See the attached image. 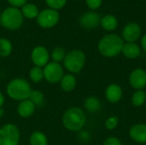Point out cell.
<instances>
[{"instance_id":"1","label":"cell","mask_w":146,"mask_h":145,"mask_svg":"<svg viewBox=\"0 0 146 145\" xmlns=\"http://www.w3.org/2000/svg\"><path fill=\"white\" fill-rule=\"evenodd\" d=\"M124 40L121 37L115 33H110L104 35L98 42L99 53L108 58L115 57L121 53Z\"/></svg>"},{"instance_id":"2","label":"cell","mask_w":146,"mask_h":145,"mask_svg":"<svg viewBox=\"0 0 146 145\" xmlns=\"http://www.w3.org/2000/svg\"><path fill=\"white\" fill-rule=\"evenodd\" d=\"M86 121V114L80 108H70L62 116L63 126L71 132H78L81 130L85 126Z\"/></svg>"},{"instance_id":"3","label":"cell","mask_w":146,"mask_h":145,"mask_svg":"<svg viewBox=\"0 0 146 145\" xmlns=\"http://www.w3.org/2000/svg\"><path fill=\"white\" fill-rule=\"evenodd\" d=\"M24 17L18 8L8 7L2 11L0 15V24L8 30H16L23 23Z\"/></svg>"},{"instance_id":"4","label":"cell","mask_w":146,"mask_h":145,"mask_svg":"<svg viewBox=\"0 0 146 145\" xmlns=\"http://www.w3.org/2000/svg\"><path fill=\"white\" fill-rule=\"evenodd\" d=\"M31 86L24 79H15L7 85V93L9 97L15 100L23 101L28 99L31 93Z\"/></svg>"},{"instance_id":"5","label":"cell","mask_w":146,"mask_h":145,"mask_svg":"<svg viewBox=\"0 0 146 145\" xmlns=\"http://www.w3.org/2000/svg\"><path fill=\"white\" fill-rule=\"evenodd\" d=\"M86 55L80 50H73L66 54L64 58V67L73 73H80L86 63Z\"/></svg>"},{"instance_id":"6","label":"cell","mask_w":146,"mask_h":145,"mask_svg":"<svg viewBox=\"0 0 146 145\" xmlns=\"http://www.w3.org/2000/svg\"><path fill=\"white\" fill-rule=\"evenodd\" d=\"M20 132L13 124H6L0 128V145H18Z\"/></svg>"},{"instance_id":"7","label":"cell","mask_w":146,"mask_h":145,"mask_svg":"<svg viewBox=\"0 0 146 145\" xmlns=\"http://www.w3.org/2000/svg\"><path fill=\"white\" fill-rule=\"evenodd\" d=\"M60 19V14L57 10L47 8L39 11L37 16V23L43 28H51L55 26Z\"/></svg>"},{"instance_id":"8","label":"cell","mask_w":146,"mask_h":145,"mask_svg":"<svg viewBox=\"0 0 146 145\" xmlns=\"http://www.w3.org/2000/svg\"><path fill=\"white\" fill-rule=\"evenodd\" d=\"M44 78L50 83H57L61 81L63 77L62 67L58 62H50L47 63L44 70Z\"/></svg>"},{"instance_id":"9","label":"cell","mask_w":146,"mask_h":145,"mask_svg":"<svg viewBox=\"0 0 146 145\" xmlns=\"http://www.w3.org/2000/svg\"><path fill=\"white\" fill-rule=\"evenodd\" d=\"M141 35V27L136 22L127 24L122 30V39L126 43H135Z\"/></svg>"},{"instance_id":"10","label":"cell","mask_w":146,"mask_h":145,"mask_svg":"<svg viewBox=\"0 0 146 145\" xmlns=\"http://www.w3.org/2000/svg\"><path fill=\"white\" fill-rule=\"evenodd\" d=\"M130 85L138 90H144L146 87V71L143 68H136L129 75Z\"/></svg>"},{"instance_id":"11","label":"cell","mask_w":146,"mask_h":145,"mask_svg":"<svg viewBox=\"0 0 146 145\" xmlns=\"http://www.w3.org/2000/svg\"><path fill=\"white\" fill-rule=\"evenodd\" d=\"M31 58L36 67L41 68L43 66H46L50 58V55L46 48L44 46H37L33 50Z\"/></svg>"},{"instance_id":"12","label":"cell","mask_w":146,"mask_h":145,"mask_svg":"<svg viewBox=\"0 0 146 145\" xmlns=\"http://www.w3.org/2000/svg\"><path fill=\"white\" fill-rule=\"evenodd\" d=\"M101 21V18L99 15L94 11H88L84 13L80 18V24L81 26L92 29L97 27Z\"/></svg>"},{"instance_id":"13","label":"cell","mask_w":146,"mask_h":145,"mask_svg":"<svg viewBox=\"0 0 146 145\" xmlns=\"http://www.w3.org/2000/svg\"><path fill=\"white\" fill-rule=\"evenodd\" d=\"M129 136L132 140L139 144H146V124L138 123L129 130Z\"/></svg>"},{"instance_id":"14","label":"cell","mask_w":146,"mask_h":145,"mask_svg":"<svg viewBox=\"0 0 146 145\" xmlns=\"http://www.w3.org/2000/svg\"><path fill=\"white\" fill-rule=\"evenodd\" d=\"M123 91L121 87L117 84H110L105 90V97L110 103H116L122 98Z\"/></svg>"},{"instance_id":"15","label":"cell","mask_w":146,"mask_h":145,"mask_svg":"<svg viewBox=\"0 0 146 145\" xmlns=\"http://www.w3.org/2000/svg\"><path fill=\"white\" fill-rule=\"evenodd\" d=\"M121 53L128 59H136L141 54V49L136 43H124Z\"/></svg>"},{"instance_id":"16","label":"cell","mask_w":146,"mask_h":145,"mask_svg":"<svg viewBox=\"0 0 146 145\" xmlns=\"http://www.w3.org/2000/svg\"><path fill=\"white\" fill-rule=\"evenodd\" d=\"M34 109H35V105L29 99H26L21 101V103L18 105L17 112L21 117L27 118L33 114Z\"/></svg>"},{"instance_id":"17","label":"cell","mask_w":146,"mask_h":145,"mask_svg":"<svg viewBox=\"0 0 146 145\" xmlns=\"http://www.w3.org/2000/svg\"><path fill=\"white\" fill-rule=\"evenodd\" d=\"M21 14L23 17L27 18V19H34L37 18V16L39 14V9L38 6L34 3H27L21 7Z\"/></svg>"},{"instance_id":"18","label":"cell","mask_w":146,"mask_h":145,"mask_svg":"<svg viewBox=\"0 0 146 145\" xmlns=\"http://www.w3.org/2000/svg\"><path fill=\"white\" fill-rule=\"evenodd\" d=\"M100 24L104 30H106L108 32H111V31H114L117 28L118 21L115 15H107L104 16L103 18H101Z\"/></svg>"},{"instance_id":"19","label":"cell","mask_w":146,"mask_h":145,"mask_svg":"<svg viewBox=\"0 0 146 145\" xmlns=\"http://www.w3.org/2000/svg\"><path fill=\"white\" fill-rule=\"evenodd\" d=\"M76 78L74 74H66L64 75L61 81H60V85H61V87L62 89L64 91H67V92H69V91H72L75 86H76Z\"/></svg>"},{"instance_id":"20","label":"cell","mask_w":146,"mask_h":145,"mask_svg":"<svg viewBox=\"0 0 146 145\" xmlns=\"http://www.w3.org/2000/svg\"><path fill=\"white\" fill-rule=\"evenodd\" d=\"M84 107L88 112L95 113V112H98L101 109V103L98 97L94 96H91V97H88L85 100Z\"/></svg>"},{"instance_id":"21","label":"cell","mask_w":146,"mask_h":145,"mask_svg":"<svg viewBox=\"0 0 146 145\" xmlns=\"http://www.w3.org/2000/svg\"><path fill=\"white\" fill-rule=\"evenodd\" d=\"M132 104L135 107H141L146 103V92L144 90H138L133 92L131 97Z\"/></svg>"},{"instance_id":"22","label":"cell","mask_w":146,"mask_h":145,"mask_svg":"<svg viewBox=\"0 0 146 145\" xmlns=\"http://www.w3.org/2000/svg\"><path fill=\"white\" fill-rule=\"evenodd\" d=\"M31 145H47L48 141L46 136L40 132H34L30 137Z\"/></svg>"},{"instance_id":"23","label":"cell","mask_w":146,"mask_h":145,"mask_svg":"<svg viewBox=\"0 0 146 145\" xmlns=\"http://www.w3.org/2000/svg\"><path fill=\"white\" fill-rule=\"evenodd\" d=\"M12 51V44L10 41L5 38H0V56L6 57Z\"/></svg>"},{"instance_id":"24","label":"cell","mask_w":146,"mask_h":145,"mask_svg":"<svg viewBox=\"0 0 146 145\" xmlns=\"http://www.w3.org/2000/svg\"><path fill=\"white\" fill-rule=\"evenodd\" d=\"M28 99L35 106H41L44 103V95L39 91H32Z\"/></svg>"},{"instance_id":"25","label":"cell","mask_w":146,"mask_h":145,"mask_svg":"<svg viewBox=\"0 0 146 145\" xmlns=\"http://www.w3.org/2000/svg\"><path fill=\"white\" fill-rule=\"evenodd\" d=\"M29 75H30V78H31L32 81H33L35 83L40 82L43 79V78H44L43 70L39 67H34V68H33L30 70Z\"/></svg>"},{"instance_id":"26","label":"cell","mask_w":146,"mask_h":145,"mask_svg":"<svg viewBox=\"0 0 146 145\" xmlns=\"http://www.w3.org/2000/svg\"><path fill=\"white\" fill-rule=\"evenodd\" d=\"M65 56H66L65 50H64V49H62L61 47L55 48L51 52V58L53 59V61L55 62H59L64 60Z\"/></svg>"},{"instance_id":"27","label":"cell","mask_w":146,"mask_h":145,"mask_svg":"<svg viewBox=\"0 0 146 145\" xmlns=\"http://www.w3.org/2000/svg\"><path fill=\"white\" fill-rule=\"evenodd\" d=\"M45 3L48 8L55 10H59L66 5L67 0H45Z\"/></svg>"},{"instance_id":"28","label":"cell","mask_w":146,"mask_h":145,"mask_svg":"<svg viewBox=\"0 0 146 145\" xmlns=\"http://www.w3.org/2000/svg\"><path fill=\"white\" fill-rule=\"evenodd\" d=\"M119 124V119L117 116H110L106 121H105V127L110 130L112 131L114 129H115L117 127Z\"/></svg>"},{"instance_id":"29","label":"cell","mask_w":146,"mask_h":145,"mask_svg":"<svg viewBox=\"0 0 146 145\" xmlns=\"http://www.w3.org/2000/svg\"><path fill=\"white\" fill-rule=\"evenodd\" d=\"M87 7L92 10H96L102 5V0H86Z\"/></svg>"},{"instance_id":"30","label":"cell","mask_w":146,"mask_h":145,"mask_svg":"<svg viewBox=\"0 0 146 145\" xmlns=\"http://www.w3.org/2000/svg\"><path fill=\"white\" fill-rule=\"evenodd\" d=\"M103 145H122V143L116 137H109L104 140Z\"/></svg>"},{"instance_id":"31","label":"cell","mask_w":146,"mask_h":145,"mask_svg":"<svg viewBox=\"0 0 146 145\" xmlns=\"http://www.w3.org/2000/svg\"><path fill=\"white\" fill-rule=\"evenodd\" d=\"M7 1L11 5V7H15V8L22 7L24 4L27 3V0H7Z\"/></svg>"},{"instance_id":"32","label":"cell","mask_w":146,"mask_h":145,"mask_svg":"<svg viewBox=\"0 0 146 145\" xmlns=\"http://www.w3.org/2000/svg\"><path fill=\"white\" fill-rule=\"evenodd\" d=\"M141 48L143 49L144 51L146 52V33L141 38Z\"/></svg>"},{"instance_id":"33","label":"cell","mask_w":146,"mask_h":145,"mask_svg":"<svg viewBox=\"0 0 146 145\" xmlns=\"http://www.w3.org/2000/svg\"><path fill=\"white\" fill-rule=\"evenodd\" d=\"M3 102H4V98H3V94L0 92V107H2V105L3 104Z\"/></svg>"},{"instance_id":"34","label":"cell","mask_w":146,"mask_h":145,"mask_svg":"<svg viewBox=\"0 0 146 145\" xmlns=\"http://www.w3.org/2000/svg\"><path fill=\"white\" fill-rule=\"evenodd\" d=\"M3 114H4V110L2 107H0V117H2L3 115Z\"/></svg>"},{"instance_id":"35","label":"cell","mask_w":146,"mask_h":145,"mask_svg":"<svg viewBox=\"0 0 146 145\" xmlns=\"http://www.w3.org/2000/svg\"><path fill=\"white\" fill-rule=\"evenodd\" d=\"M1 13H2V11H1V9H0V15H1Z\"/></svg>"},{"instance_id":"36","label":"cell","mask_w":146,"mask_h":145,"mask_svg":"<svg viewBox=\"0 0 146 145\" xmlns=\"http://www.w3.org/2000/svg\"><path fill=\"white\" fill-rule=\"evenodd\" d=\"M145 109H146V103H145Z\"/></svg>"},{"instance_id":"37","label":"cell","mask_w":146,"mask_h":145,"mask_svg":"<svg viewBox=\"0 0 146 145\" xmlns=\"http://www.w3.org/2000/svg\"><path fill=\"white\" fill-rule=\"evenodd\" d=\"M142 1H146V0H142Z\"/></svg>"}]
</instances>
